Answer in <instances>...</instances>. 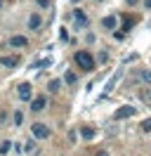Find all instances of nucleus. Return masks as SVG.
<instances>
[{
  "label": "nucleus",
  "instance_id": "obj_1",
  "mask_svg": "<svg viewBox=\"0 0 151 156\" xmlns=\"http://www.w3.org/2000/svg\"><path fill=\"white\" fill-rule=\"evenodd\" d=\"M73 59H76V64L83 69V71H92L94 69V57L87 52V50H78L73 55Z\"/></svg>",
  "mask_w": 151,
  "mask_h": 156
},
{
  "label": "nucleus",
  "instance_id": "obj_2",
  "mask_svg": "<svg viewBox=\"0 0 151 156\" xmlns=\"http://www.w3.org/2000/svg\"><path fill=\"white\" fill-rule=\"evenodd\" d=\"M31 135L36 137V140H47V137L52 135V130H50L45 123H33V126H31Z\"/></svg>",
  "mask_w": 151,
  "mask_h": 156
},
{
  "label": "nucleus",
  "instance_id": "obj_3",
  "mask_svg": "<svg viewBox=\"0 0 151 156\" xmlns=\"http://www.w3.org/2000/svg\"><path fill=\"white\" fill-rule=\"evenodd\" d=\"M135 114H137V109H135V107H130V104H125V107L116 109V114H113V121H123V118H132Z\"/></svg>",
  "mask_w": 151,
  "mask_h": 156
},
{
  "label": "nucleus",
  "instance_id": "obj_4",
  "mask_svg": "<svg viewBox=\"0 0 151 156\" xmlns=\"http://www.w3.org/2000/svg\"><path fill=\"white\" fill-rule=\"evenodd\" d=\"M87 24H90L87 14L83 10H73V29H87Z\"/></svg>",
  "mask_w": 151,
  "mask_h": 156
},
{
  "label": "nucleus",
  "instance_id": "obj_5",
  "mask_svg": "<svg viewBox=\"0 0 151 156\" xmlns=\"http://www.w3.org/2000/svg\"><path fill=\"white\" fill-rule=\"evenodd\" d=\"M17 95H19V99H21V102H28V99H31V95H33V88H31V83H19Z\"/></svg>",
  "mask_w": 151,
  "mask_h": 156
},
{
  "label": "nucleus",
  "instance_id": "obj_6",
  "mask_svg": "<svg viewBox=\"0 0 151 156\" xmlns=\"http://www.w3.org/2000/svg\"><path fill=\"white\" fill-rule=\"evenodd\" d=\"M121 76H123V69H118V71H116V73H113V76L109 78V83H106V88H104V92H102V99L106 97V95H109V92H111L113 88H116V83L121 80Z\"/></svg>",
  "mask_w": 151,
  "mask_h": 156
},
{
  "label": "nucleus",
  "instance_id": "obj_7",
  "mask_svg": "<svg viewBox=\"0 0 151 156\" xmlns=\"http://www.w3.org/2000/svg\"><path fill=\"white\" fill-rule=\"evenodd\" d=\"M47 107V97L45 95H38L36 99H31V111H43Z\"/></svg>",
  "mask_w": 151,
  "mask_h": 156
},
{
  "label": "nucleus",
  "instance_id": "obj_8",
  "mask_svg": "<svg viewBox=\"0 0 151 156\" xmlns=\"http://www.w3.org/2000/svg\"><path fill=\"white\" fill-rule=\"evenodd\" d=\"M40 26H43V17L33 12V14L28 17V29H31V31H38V29H40Z\"/></svg>",
  "mask_w": 151,
  "mask_h": 156
},
{
  "label": "nucleus",
  "instance_id": "obj_9",
  "mask_svg": "<svg viewBox=\"0 0 151 156\" xmlns=\"http://www.w3.org/2000/svg\"><path fill=\"white\" fill-rule=\"evenodd\" d=\"M9 45H12V48H26L28 38L26 36H12V38H9Z\"/></svg>",
  "mask_w": 151,
  "mask_h": 156
},
{
  "label": "nucleus",
  "instance_id": "obj_10",
  "mask_svg": "<svg viewBox=\"0 0 151 156\" xmlns=\"http://www.w3.org/2000/svg\"><path fill=\"white\" fill-rule=\"evenodd\" d=\"M102 26H104V29H109V31H113L116 26H118V17H113V14L104 17V19H102Z\"/></svg>",
  "mask_w": 151,
  "mask_h": 156
},
{
  "label": "nucleus",
  "instance_id": "obj_11",
  "mask_svg": "<svg viewBox=\"0 0 151 156\" xmlns=\"http://www.w3.org/2000/svg\"><path fill=\"white\" fill-rule=\"evenodd\" d=\"M17 64H19V57H9V55H5V57H0V66L14 69Z\"/></svg>",
  "mask_w": 151,
  "mask_h": 156
},
{
  "label": "nucleus",
  "instance_id": "obj_12",
  "mask_svg": "<svg viewBox=\"0 0 151 156\" xmlns=\"http://www.w3.org/2000/svg\"><path fill=\"white\" fill-rule=\"evenodd\" d=\"M52 64H54L52 57H43V59H38V62H33V69H47V66H52Z\"/></svg>",
  "mask_w": 151,
  "mask_h": 156
},
{
  "label": "nucleus",
  "instance_id": "obj_13",
  "mask_svg": "<svg viewBox=\"0 0 151 156\" xmlns=\"http://www.w3.org/2000/svg\"><path fill=\"white\" fill-rule=\"evenodd\" d=\"M137 78H139V80L144 83V85H149V88H151V71H146V69H142L139 73H137Z\"/></svg>",
  "mask_w": 151,
  "mask_h": 156
},
{
  "label": "nucleus",
  "instance_id": "obj_14",
  "mask_svg": "<svg viewBox=\"0 0 151 156\" xmlns=\"http://www.w3.org/2000/svg\"><path fill=\"white\" fill-rule=\"evenodd\" d=\"M59 88H61V80H59V78H52V80L47 83V90H50V92H59Z\"/></svg>",
  "mask_w": 151,
  "mask_h": 156
},
{
  "label": "nucleus",
  "instance_id": "obj_15",
  "mask_svg": "<svg viewBox=\"0 0 151 156\" xmlns=\"http://www.w3.org/2000/svg\"><path fill=\"white\" fill-rule=\"evenodd\" d=\"M139 97L144 99V104H149V107H151V88H149V85H146V88L139 92Z\"/></svg>",
  "mask_w": 151,
  "mask_h": 156
},
{
  "label": "nucleus",
  "instance_id": "obj_16",
  "mask_svg": "<svg viewBox=\"0 0 151 156\" xmlns=\"http://www.w3.org/2000/svg\"><path fill=\"white\" fill-rule=\"evenodd\" d=\"M76 80H78V76H76L73 71H66V73H64V83H68V85H76Z\"/></svg>",
  "mask_w": 151,
  "mask_h": 156
},
{
  "label": "nucleus",
  "instance_id": "obj_17",
  "mask_svg": "<svg viewBox=\"0 0 151 156\" xmlns=\"http://www.w3.org/2000/svg\"><path fill=\"white\" fill-rule=\"evenodd\" d=\"M9 149H12V142H9V140H5V142H0V154H2V156L7 154Z\"/></svg>",
  "mask_w": 151,
  "mask_h": 156
},
{
  "label": "nucleus",
  "instance_id": "obj_18",
  "mask_svg": "<svg viewBox=\"0 0 151 156\" xmlns=\"http://www.w3.org/2000/svg\"><path fill=\"white\" fill-rule=\"evenodd\" d=\"M80 135H83L85 140H92V137H94V128H83V130H80Z\"/></svg>",
  "mask_w": 151,
  "mask_h": 156
},
{
  "label": "nucleus",
  "instance_id": "obj_19",
  "mask_svg": "<svg viewBox=\"0 0 151 156\" xmlns=\"http://www.w3.org/2000/svg\"><path fill=\"white\" fill-rule=\"evenodd\" d=\"M12 121H14V126H21V121H24V114H21V111H14V116H12Z\"/></svg>",
  "mask_w": 151,
  "mask_h": 156
},
{
  "label": "nucleus",
  "instance_id": "obj_20",
  "mask_svg": "<svg viewBox=\"0 0 151 156\" xmlns=\"http://www.w3.org/2000/svg\"><path fill=\"white\" fill-rule=\"evenodd\" d=\"M132 24H135V19L125 17V19H123V31H130V29H132Z\"/></svg>",
  "mask_w": 151,
  "mask_h": 156
},
{
  "label": "nucleus",
  "instance_id": "obj_21",
  "mask_svg": "<svg viewBox=\"0 0 151 156\" xmlns=\"http://www.w3.org/2000/svg\"><path fill=\"white\" fill-rule=\"evenodd\" d=\"M142 130H144V133H151V118L142 121Z\"/></svg>",
  "mask_w": 151,
  "mask_h": 156
},
{
  "label": "nucleus",
  "instance_id": "obj_22",
  "mask_svg": "<svg viewBox=\"0 0 151 156\" xmlns=\"http://www.w3.org/2000/svg\"><path fill=\"white\" fill-rule=\"evenodd\" d=\"M36 5H38V7H43V10H45V7H50V0H36Z\"/></svg>",
  "mask_w": 151,
  "mask_h": 156
},
{
  "label": "nucleus",
  "instance_id": "obj_23",
  "mask_svg": "<svg viewBox=\"0 0 151 156\" xmlns=\"http://www.w3.org/2000/svg\"><path fill=\"white\" fill-rule=\"evenodd\" d=\"M125 2H128V5H130V7H135V5H137V2H139V0H125Z\"/></svg>",
  "mask_w": 151,
  "mask_h": 156
},
{
  "label": "nucleus",
  "instance_id": "obj_24",
  "mask_svg": "<svg viewBox=\"0 0 151 156\" xmlns=\"http://www.w3.org/2000/svg\"><path fill=\"white\" fill-rule=\"evenodd\" d=\"M144 7H146V10H151V0H144Z\"/></svg>",
  "mask_w": 151,
  "mask_h": 156
},
{
  "label": "nucleus",
  "instance_id": "obj_25",
  "mask_svg": "<svg viewBox=\"0 0 151 156\" xmlns=\"http://www.w3.org/2000/svg\"><path fill=\"white\" fill-rule=\"evenodd\" d=\"M97 156H109V154H106V151H99V154H97Z\"/></svg>",
  "mask_w": 151,
  "mask_h": 156
},
{
  "label": "nucleus",
  "instance_id": "obj_26",
  "mask_svg": "<svg viewBox=\"0 0 151 156\" xmlns=\"http://www.w3.org/2000/svg\"><path fill=\"white\" fill-rule=\"evenodd\" d=\"M71 2H73V5H76V2H80V0H71Z\"/></svg>",
  "mask_w": 151,
  "mask_h": 156
},
{
  "label": "nucleus",
  "instance_id": "obj_27",
  "mask_svg": "<svg viewBox=\"0 0 151 156\" xmlns=\"http://www.w3.org/2000/svg\"><path fill=\"white\" fill-rule=\"evenodd\" d=\"M0 7H2V0H0Z\"/></svg>",
  "mask_w": 151,
  "mask_h": 156
},
{
  "label": "nucleus",
  "instance_id": "obj_28",
  "mask_svg": "<svg viewBox=\"0 0 151 156\" xmlns=\"http://www.w3.org/2000/svg\"><path fill=\"white\" fill-rule=\"evenodd\" d=\"M97 2H102V0H97Z\"/></svg>",
  "mask_w": 151,
  "mask_h": 156
}]
</instances>
